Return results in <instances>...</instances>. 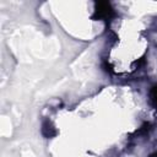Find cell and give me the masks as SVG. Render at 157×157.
I'll use <instances>...</instances> for the list:
<instances>
[{
  "label": "cell",
  "instance_id": "6da1fadb",
  "mask_svg": "<svg viewBox=\"0 0 157 157\" xmlns=\"http://www.w3.org/2000/svg\"><path fill=\"white\" fill-rule=\"evenodd\" d=\"M112 13V9L109 6L108 2H99L98 4V9L96 11V17L102 18V17H109V15Z\"/></svg>",
  "mask_w": 157,
  "mask_h": 157
}]
</instances>
